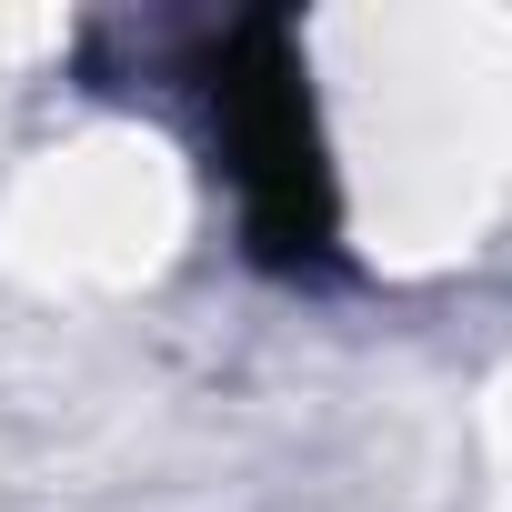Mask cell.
<instances>
[{
	"label": "cell",
	"mask_w": 512,
	"mask_h": 512,
	"mask_svg": "<svg viewBox=\"0 0 512 512\" xmlns=\"http://www.w3.org/2000/svg\"><path fill=\"white\" fill-rule=\"evenodd\" d=\"M191 91L241 201V251L262 272H332L342 251V181L312 111V61L292 11H241L191 41Z\"/></svg>",
	"instance_id": "cell-1"
}]
</instances>
